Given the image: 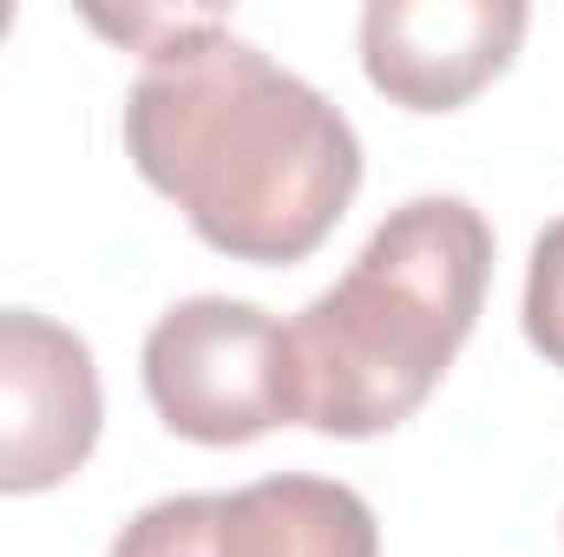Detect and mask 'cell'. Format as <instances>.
I'll return each instance as SVG.
<instances>
[{"label": "cell", "instance_id": "7", "mask_svg": "<svg viewBox=\"0 0 564 557\" xmlns=\"http://www.w3.org/2000/svg\"><path fill=\"white\" fill-rule=\"evenodd\" d=\"M210 512H217V492L158 499L112 538L106 557H210Z\"/></svg>", "mask_w": 564, "mask_h": 557}, {"label": "cell", "instance_id": "4", "mask_svg": "<svg viewBox=\"0 0 564 557\" xmlns=\"http://www.w3.org/2000/svg\"><path fill=\"white\" fill-rule=\"evenodd\" d=\"M93 348L33 308H0V492H53L99 446Z\"/></svg>", "mask_w": 564, "mask_h": 557}, {"label": "cell", "instance_id": "2", "mask_svg": "<svg viewBox=\"0 0 564 557\" xmlns=\"http://www.w3.org/2000/svg\"><path fill=\"white\" fill-rule=\"evenodd\" d=\"M492 276V223L466 197H408L289 335L295 426L375 439L426 407L466 348Z\"/></svg>", "mask_w": 564, "mask_h": 557}, {"label": "cell", "instance_id": "8", "mask_svg": "<svg viewBox=\"0 0 564 557\" xmlns=\"http://www.w3.org/2000/svg\"><path fill=\"white\" fill-rule=\"evenodd\" d=\"M525 341L564 368V217L532 243V276H525Z\"/></svg>", "mask_w": 564, "mask_h": 557}, {"label": "cell", "instance_id": "3", "mask_svg": "<svg viewBox=\"0 0 564 557\" xmlns=\"http://www.w3.org/2000/svg\"><path fill=\"white\" fill-rule=\"evenodd\" d=\"M144 394L197 446H250L270 426H295L289 335L257 302L191 295L144 335Z\"/></svg>", "mask_w": 564, "mask_h": 557}, {"label": "cell", "instance_id": "1", "mask_svg": "<svg viewBox=\"0 0 564 557\" xmlns=\"http://www.w3.org/2000/svg\"><path fill=\"white\" fill-rule=\"evenodd\" d=\"M144 53L126 151L191 230L237 263H302L361 190V139L308 79L217 13H93Z\"/></svg>", "mask_w": 564, "mask_h": 557}, {"label": "cell", "instance_id": "9", "mask_svg": "<svg viewBox=\"0 0 564 557\" xmlns=\"http://www.w3.org/2000/svg\"><path fill=\"white\" fill-rule=\"evenodd\" d=\"M7 26H13V7H7V0H0V33H7Z\"/></svg>", "mask_w": 564, "mask_h": 557}, {"label": "cell", "instance_id": "6", "mask_svg": "<svg viewBox=\"0 0 564 557\" xmlns=\"http://www.w3.org/2000/svg\"><path fill=\"white\" fill-rule=\"evenodd\" d=\"M210 557H381V525L355 485L276 472L243 492H217Z\"/></svg>", "mask_w": 564, "mask_h": 557}, {"label": "cell", "instance_id": "5", "mask_svg": "<svg viewBox=\"0 0 564 557\" xmlns=\"http://www.w3.org/2000/svg\"><path fill=\"white\" fill-rule=\"evenodd\" d=\"M525 26V0H375L361 13V66L394 106L453 112L512 66Z\"/></svg>", "mask_w": 564, "mask_h": 557}]
</instances>
